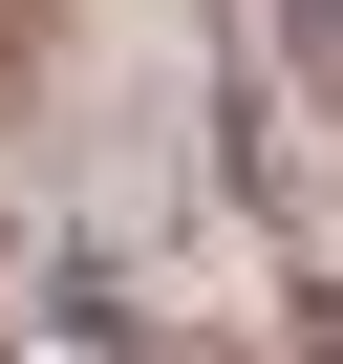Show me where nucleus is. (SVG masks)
<instances>
[{
    "label": "nucleus",
    "instance_id": "nucleus-1",
    "mask_svg": "<svg viewBox=\"0 0 343 364\" xmlns=\"http://www.w3.org/2000/svg\"><path fill=\"white\" fill-rule=\"evenodd\" d=\"M300 22H322V43H343V0H300Z\"/></svg>",
    "mask_w": 343,
    "mask_h": 364
},
{
    "label": "nucleus",
    "instance_id": "nucleus-2",
    "mask_svg": "<svg viewBox=\"0 0 343 364\" xmlns=\"http://www.w3.org/2000/svg\"><path fill=\"white\" fill-rule=\"evenodd\" d=\"M0 22H22V0H0Z\"/></svg>",
    "mask_w": 343,
    "mask_h": 364
}]
</instances>
